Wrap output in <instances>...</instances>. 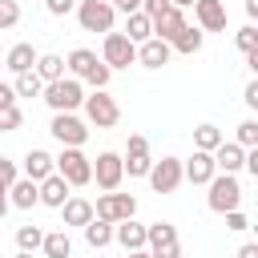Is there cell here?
I'll return each instance as SVG.
<instances>
[{
	"label": "cell",
	"mask_w": 258,
	"mask_h": 258,
	"mask_svg": "<svg viewBox=\"0 0 258 258\" xmlns=\"http://www.w3.org/2000/svg\"><path fill=\"white\" fill-rule=\"evenodd\" d=\"M206 185H210L206 206H210L214 214H230V210H238V206H242V181H238L234 173H214Z\"/></svg>",
	"instance_id": "obj_1"
},
{
	"label": "cell",
	"mask_w": 258,
	"mask_h": 258,
	"mask_svg": "<svg viewBox=\"0 0 258 258\" xmlns=\"http://www.w3.org/2000/svg\"><path fill=\"white\" fill-rule=\"evenodd\" d=\"M40 93H44V105H48L52 113H73V109L85 105V89H81L77 77H60V81L44 85Z\"/></svg>",
	"instance_id": "obj_2"
},
{
	"label": "cell",
	"mask_w": 258,
	"mask_h": 258,
	"mask_svg": "<svg viewBox=\"0 0 258 258\" xmlns=\"http://www.w3.org/2000/svg\"><path fill=\"white\" fill-rule=\"evenodd\" d=\"M52 173L64 177L69 185H89L93 181V157H85L81 149H60V157H52Z\"/></svg>",
	"instance_id": "obj_3"
},
{
	"label": "cell",
	"mask_w": 258,
	"mask_h": 258,
	"mask_svg": "<svg viewBox=\"0 0 258 258\" xmlns=\"http://www.w3.org/2000/svg\"><path fill=\"white\" fill-rule=\"evenodd\" d=\"M113 16L117 8L109 0H77V20L85 32H113Z\"/></svg>",
	"instance_id": "obj_4"
},
{
	"label": "cell",
	"mask_w": 258,
	"mask_h": 258,
	"mask_svg": "<svg viewBox=\"0 0 258 258\" xmlns=\"http://www.w3.org/2000/svg\"><path fill=\"white\" fill-rule=\"evenodd\" d=\"M85 117H89V125H97V129H113V125L121 121V105H117L105 89H93V97H85Z\"/></svg>",
	"instance_id": "obj_5"
},
{
	"label": "cell",
	"mask_w": 258,
	"mask_h": 258,
	"mask_svg": "<svg viewBox=\"0 0 258 258\" xmlns=\"http://www.w3.org/2000/svg\"><path fill=\"white\" fill-rule=\"evenodd\" d=\"M48 133H52L64 149H81V145L89 141V125H85L81 117H73V113H52Z\"/></svg>",
	"instance_id": "obj_6"
},
{
	"label": "cell",
	"mask_w": 258,
	"mask_h": 258,
	"mask_svg": "<svg viewBox=\"0 0 258 258\" xmlns=\"http://www.w3.org/2000/svg\"><path fill=\"white\" fill-rule=\"evenodd\" d=\"M137 214V198L133 194H101L97 198V206H93V218H101V222H125V218H133Z\"/></svg>",
	"instance_id": "obj_7"
},
{
	"label": "cell",
	"mask_w": 258,
	"mask_h": 258,
	"mask_svg": "<svg viewBox=\"0 0 258 258\" xmlns=\"http://www.w3.org/2000/svg\"><path fill=\"white\" fill-rule=\"evenodd\" d=\"M101 60H105L109 69H129V64H137V44H133L125 32H105Z\"/></svg>",
	"instance_id": "obj_8"
},
{
	"label": "cell",
	"mask_w": 258,
	"mask_h": 258,
	"mask_svg": "<svg viewBox=\"0 0 258 258\" xmlns=\"http://www.w3.org/2000/svg\"><path fill=\"white\" fill-rule=\"evenodd\" d=\"M121 177H125V165H121V153H113V149H105V153H97V161H93V181L105 189V194H113L117 185H121Z\"/></svg>",
	"instance_id": "obj_9"
},
{
	"label": "cell",
	"mask_w": 258,
	"mask_h": 258,
	"mask_svg": "<svg viewBox=\"0 0 258 258\" xmlns=\"http://www.w3.org/2000/svg\"><path fill=\"white\" fill-rule=\"evenodd\" d=\"M181 181H185V177H181V157H161V161H153V169H149L153 194H173Z\"/></svg>",
	"instance_id": "obj_10"
},
{
	"label": "cell",
	"mask_w": 258,
	"mask_h": 258,
	"mask_svg": "<svg viewBox=\"0 0 258 258\" xmlns=\"http://www.w3.org/2000/svg\"><path fill=\"white\" fill-rule=\"evenodd\" d=\"M69 189H73V185H69L64 177L48 173L44 181H36V202H40V206H48V210H60V206L69 202Z\"/></svg>",
	"instance_id": "obj_11"
},
{
	"label": "cell",
	"mask_w": 258,
	"mask_h": 258,
	"mask_svg": "<svg viewBox=\"0 0 258 258\" xmlns=\"http://www.w3.org/2000/svg\"><path fill=\"white\" fill-rule=\"evenodd\" d=\"M194 16L202 32H226V4L222 0H194Z\"/></svg>",
	"instance_id": "obj_12"
},
{
	"label": "cell",
	"mask_w": 258,
	"mask_h": 258,
	"mask_svg": "<svg viewBox=\"0 0 258 258\" xmlns=\"http://www.w3.org/2000/svg\"><path fill=\"white\" fill-rule=\"evenodd\" d=\"M214 173H218V169H214V157H210V153H202V149H194V157H189V161H181V177H185V181H194V185H206Z\"/></svg>",
	"instance_id": "obj_13"
},
{
	"label": "cell",
	"mask_w": 258,
	"mask_h": 258,
	"mask_svg": "<svg viewBox=\"0 0 258 258\" xmlns=\"http://www.w3.org/2000/svg\"><path fill=\"white\" fill-rule=\"evenodd\" d=\"M169 56H173V48L165 40H157V36L137 44V64H145V69H161V64H169Z\"/></svg>",
	"instance_id": "obj_14"
},
{
	"label": "cell",
	"mask_w": 258,
	"mask_h": 258,
	"mask_svg": "<svg viewBox=\"0 0 258 258\" xmlns=\"http://www.w3.org/2000/svg\"><path fill=\"white\" fill-rule=\"evenodd\" d=\"M210 157H214V169H218V173H238V169H242V161H246V149H242V145H234V141H222Z\"/></svg>",
	"instance_id": "obj_15"
},
{
	"label": "cell",
	"mask_w": 258,
	"mask_h": 258,
	"mask_svg": "<svg viewBox=\"0 0 258 258\" xmlns=\"http://www.w3.org/2000/svg\"><path fill=\"white\" fill-rule=\"evenodd\" d=\"M113 242H121V250H145V226L137 218H125L113 226Z\"/></svg>",
	"instance_id": "obj_16"
},
{
	"label": "cell",
	"mask_w": 258,
	"mask_h": 258,
	"mask_svg": "<svg viewBox=\"0 0 258 258\" xmlns=\"http://www.w3.org/2000/svg\"><path fill=\"white\" fill-rule=\"evenodd\" d=\"M149 24H153V36L169 44V40H173V36L185 28V16H181V8H165V12H161V16H153Z\"/></svg>",
	"instance_id": "obj_17"
},
{
	"label": "cell",
	"mask_w": 258,
	"mask_h": 258,
	"mask_svg": "<svg viewBox=\"0 0 258 258\" xmlns=\"http://www.w3.org/2000/svg\"><path fill=\"white\" fill-rule=\"evenodd\" d=\"M36 56H40V52H36L32 44H24V40H20V44H12V48L4 52V69H8V73H16V77H20V73H32Z\"/></svg>",
	"instance_id": "obj_18"
},
{
	"label": "cell",
	"mask_w": 258,
	"mask_h": 258,
	"mask_svg": "<svg viewBox=\"0 0 258 258\" xmlns=\"http://www.w3.org/2000/svg\"><path fill=\"white\" fill-rule=\"evenodd\" d=\"M60 218H64V226H89L93 222V202L81 198V194H69V202L60 206Z\"/></svg>",
	"instance_id": "obj_19"
},
{
	"label": "cell",
	"mask_w": 258,
	"mask_h": 258,
	"mask_svg": "<svg viewBox=\"0 0 258 258\" xmlns=\"http://www.w3.org/2000/svg\"><path fill=\"white\" fill-rule=\"evenodd\" d=\"M32 73L40 77V85L60 81V77H64V56H56V52H40V56H36V64H32Z\"/></svg>",
	"instance_id": "obj_20"
},
{
	"label": "cell",
	"mask_w": 258,
	"mask_h": 258,
	"mask_svg": "<svg viewBox=\"0 0 258 258\" xmlns=\"http://www.w3.org/2000/svg\"><path fill=\"white\" fill-rule=\"evenodd\" d=\"M48 173H52V153L28 149V153H24V177H28V181H44Z\"/></svg>",
	"instance_id": "obj_21"
},
{
	"label": "cell",
	"mask_w": 258,
	"mask_h": 258,
	"mask_svg": "<svg viewBox=\"0 0 258 258\" xmlns=\"http://www.w3.org/2000/svg\"><path fill=\"white\" fill-rule=\"evenodd\" d=\"M8 206H16V210H32V206H36V181L16 177V181L8 185Z\"/></svg>",
	"instance_id": "obj_22"
},
{
	"label": "cell",
	"mask_w": 258,
	"mask_h": 258,
	"mask_svg": "<svg viewBox=\"0 0 258 258\" xmlns=\"http://www.w3.org/2000/svg\"><path fill=\"white\" fill-rule=\"evenodd\" d=\"M169 242H177V226H173V222H153V226H145V250H157V246H169Z\"/></svg>",
	"instance_id": "obj_23"
},
{
	"label": "cell",
	"mask_w": 258,
	"mask_h": 258,
	"mask_svg": "<svg viewBox=\"0 0 258 258\" xmlns=\"http://www.w3.org/2000/svg\"><path fill=\"white\" fill-rule=\"evenodd\" d=\"M125 36H129L133 44H145V40L153 36V24H149V16H145V12H129V16H125Z\"/></svg>",
	"instance_id": "obj_24"
},
{
	"label": "cell",
	"mask_w": 258,
	"mask_h": 258,
	"mask_svg": "<svg viewBox=\"0 0 258 258\" xmlns=\"http://www.w3.org/2000/svg\"><path fill=\"white\" fill-rule=\"evenodd\" d=\"M202 36H206L202 28H189V24H185V28L169 40V48H173V52H181V56H194V52L202 48Z\"/></svg>",
	"instance_id": "obj_25"
},
{
	"label": "cell",
	"mask_w": 258,
	"mask_h": 258,
	"mask_svg": "<svg viewBox=\"0 0 258 258\" xmlns=\"http://www.w3.org/2000/svg\"><path fill=\"white\" fill-rule=\"evenodd\" d=\"M97 60H101V56H97L93 48H73V52L64 56V69H69V73H73V77L81 81V77H85V73H89V69L97 64Z\"/></svg>",
	"instance_id": "obj_26"
},
{
	"label": "cell",
	"mask_w": 258,
	"mask_h": 258,
	"mask_svg": "<svg viewBox=\"0 0 258 258\" xmlns=\"http://www.w3.org/2000/svg\"><path fill=\"white\" fill-rule=\"evenodd\" d=\"M85 230V242L93 246V250H105L109 242H113V222H101V218H93L89 226H81Z\"/></svg>",
	"instance_id": "obj_27"
},
{
	"label": "cell",
	"mask_w": 258,
	"mask_h": 258,
	"mask_svg": "<svg viewBox=\"0 0 258 258\" xmlns=\"http://www.w3.org/2000/svg\"><path fill=\"white\" fill-rule=\"evenodd\" d=\"M222 141H226V137H222V129H218V125H210V121L194 129V149H202V153H214Z\"/></svg>",
	"instance_id": "obj_28"
},
{
	"label": "cell",
	"mask_w": 258,
	"mask_h": 258,
	"mask_svg": "<svg viewBox=\"0 0 258 258\" xmlns=\"http://www.w3.org/2000/svg\"><path fill=\"white\" fill-rule=\"evenodd\" d=\"M40 250H44V258H69V254H73V238H69L64 230H56V234H44Z\"/></svg>",
	"instance_id": "obj_29"
},
{
	"label": "cell",
	"mask_w": 258,
	"mask_h": 258,
	"mask_svg": "<svg viewBox=\"0 0 258 258\" xmlns=\"http://www.w3.org/2000/svg\"><path fill=\"white\" fill-rule=\"evenodd\" d=\"M40 242H44V230H40V226H20V230H16V246H20L24 254H36Z\"/></svg>",
	"instance_id": "obj_30"
},
{
	"label": "cell",
	"mask_w": 258,
	"mask_h": 258,
	"mask_svg": "<svg viewBox=\"0 0 258 258\" xmlns=\"http://www.w3.org/2000/svg\"><path fill=\"white\" fill-rule=\"evenodd\" d=\"M121 165H125V173H129V177H149L153 157H149V153H129V157H121Z\"/></svg>",
	"instance_id": "obj_31"
},
{
	"label": "cell",
	"mask_w": 258,
	"mask_h": 258,
	"mask_svg": "<svg viewBox=\"0 0 258 258\" xmlns=\"http://www.w3.org/2000/svg\"><path fill=\"white\" fill-rule=\"evenodd\" d=\"M40 89H44V85H40L36 73H20V77L12 81V93H16V97H36Z\"/></svg>",
	"instance_id": "obj_32"
},
{
	"label": "cell",
	"mask_w": 258,
	"mask_h": 258,
	"mask_svg": "<svg viewBox=\"0 0 258 258\" xmlns=\"http://www.w3.org/2000/svg\"><path fill=\"white\" fill-rule=\"evenodd\" d=\"M234 145H242V149H258V121L254 117H246L242 125H238V141Z\"/></svg>",
	"instance_id": "obj_33"
},
{
	"label": "cell",
	"mask_w": 258,
	"mask_h": 258,
	"mask_svg": "<svg viewBox=\"0 0 258 258\" xmlns=\"http://www.w3.org/2000/svg\"><path fill=\"white\" fill-rule=\"evenodd\" d=\"M109 77H113V69H109L105 60H97V64H93V69H89V73H85L81 81H89L93 89H105V85H109Z\"/></svg>",
	"instance_id": "obj_34"
},
{
	"label": "cell",
	"mask_w": 258,
	"mask_h": 258,
	"mask_svg": "<svg viewBox=\"0 0 258 258\" xmlns=\"http://www.w3.org/2000/svg\"><path fill=\"white\" fill-rule=\"evenodd\" d=\"M20 24V4L16 0H4L0 4V28H16Z\"/></svg>",
	"instance_id": "obj_35"
},
{
	"label": "cell",
	"mask_w": 258,
	"mask_h": 258,
	"mask_svg": "<svg viewBox=\"0 0 258 258\" xmlns=\"http://www.w3.org/2000/svg\"><path fill=\"white\" fill-rule=\"evenodd\" d=\"M234 44H238L242 52H254V48H258V32H254V24H246V28H238V36H234Z\"/></svg>",
	"instance_id": "obj_36"
},
{
	"label": "cell",
	"mask_w": 258,
	"mask_h": 258,
	"mask_svg": "<svg viewBox=\"0 0 258 258\" xmlns=\"http://www.w3.org/2000/svg\"><path fill=\"white\" fill-rule=\"evenodd\" d=\"M0 125H4V133H12V129H20V125H24V113L12 105V109H4V113H0Z\"/></svg>",
	"instance_id": "obj_37"
},
{
	"label": "cell",
	"mask_w": 258,
	"mask_h": 258,
	"mask_svg": "<svg viewBox=\"0 0 258 258\" xmlns=\"http://www.w3.org/2000/svg\"><path fill=\"white\" fill-rule=\"evenodd\" d=\"M20 177V169H16V161H8V157H0V189H8L12 181Z\"/></svg>",
	"instance_id": "obj_38"
},
{
	"label": "cell",
	"mask_w": 258,
	"mask_h": 258,
	"mask_svg": "<svg viewBox=\"0 0 258 258\" xmlns=\"http://www.w3.org/2000/svg\"><path fill=\"white\" fill-rule=\"evenodd\" d=\"M44 8H48V16H69L77 8V0H44Z\"/></svg>",
	"instance_id": "obj_39"
},
{
	"label": "cell",
	"mask_w": 258,
	"mask_h": 258,
	"mask_svg": "<svg viewBox=\"0 0 258 258\" xmlns=\"http://www.w3.org/2000/svg\"><path fill=\"white\" fill-rule=\"evenodd\" d=\"M226 230H234V234H238V230H250L246 214H242V210H230V214H226Z\"/></svg>",
	"instance_id": "obj_40"
},
{
	"label": "cell",
	"mask_w": 258,
	"mask_h": 258,
	"mask_svg": "<svg viewBox=\"0 0 258 258\" xmlns=\"http://www.w3.org/2000/svg\"><path fill=\"white\" fill-rule=\"evenodd\" d=\"M165 8H169V0H141V12H145L149 20H153V16H161Z\"/></svg>",
	"instance_id": "obj_41"
},
{
	"label": "cell",
	"mask_w": 258,
	"mask_h": 258,
	"mask_svg": "<svg viewBox=\"0 0 258 258\" xmlns=\"http://www.w3.org/2000/svg\"><path fill=\"white\" fill-rule=\"evenodd\" d=\"M149 258H181V242H169V246H157V250H149Z\"/></svg>",
	"instance_id": "obj_42"
},
{
	"label": "cell",
	"mask_w": 258,
	"mask_h": 258,
	"mask_svg": "<svg viewBox=\"0 0 258 258\" xmlns=\"http://www.w3.org/2000/svg\"><path fill=\"white\" fill-rule=\"evenodd\" d=\"M129 153H149V141H145L141 133H133V137H129V145H125V157H129Z\"/></svg>",
	"instance_id": "obj_43"
},
{
	"label": "cell",
	"mask_w": 258,
	"mask_h": 258,
	"mask_svg": "<svg viewBox=\"0 0 258 258\" xmlns=\"http://www.w3.org/2000/svg\"><path fill=\"white\" fill-rule=\"evenodd\" d=\"M12 105H16V93H12V85H4V81H0V113H4V109H12Z\"/></svg>",
	"instance_id": "obj_44"
},
{
	"label": "cell",
	"mask_w": 258,
	"mask_h": 258,
	"mask_svg": "<svg viewBox=\"0 0 258 258\" xmlns=\"http://www.w3.org/2000/svg\"><path fill=\"white\" fill-rule=\"evenodd\" d=\"M242 101H246L250 109H258V81H250V85L242 89Z\"/></svg>",
	"instance_id": "obj_45"
},
{
	"label": "cell",
	"mask_w": 258,
	"mask_h": 258,
	"mask_svg": "<svg viewBox=\"0 0 258 258\" xmlns=\"http://www.w3.org/2000/svg\"><path fill=\"white\" fill-rule=\"evenodd\" d=\"M109 4H113V8H121L125 16H129V12H141V0H109Z\"/></svg>",
	"instance_id": "obj_46"
},
{
	"label": "cell",
	"mask_w": 258,
	"mask_h": 258,
	"mask_svg": "<svg viewBox=\"0 0 258 258\" xmlns=\"http://www.w3.org/2000/svg\"><path fill=\"white\" fill-rule=\"evenodd\" d=\"M234 258H258V242H246V246H238V254Z\"/></svg>",
	"instance_id": "obj_47"
},
{
	"label": "cell",
	"mask_w": 258,
	"mask_h": 258,
	"mask_svg": "<svg viewBox=\"0 0 258 258\" xmlns=\"http://www.w3.org/2000/svg\"><path fill=\"white\" fill-rule=\"evenodd\" d=\"M246 16H250V20H258V0H246Z\"/></svg>",
	"instance_id": "obj_48"
},
{
	"label": "cell",
	"mask_w": 258,
	"mask_h": 258,
	"mask_svg": "<svg viewBox=\"0 0 258 258\" xmlns=\"http://www.w3.org/2000/svg\"><path fill=\"white\" fill-rule=\"evenodd\" d=\"M8 214V189H0V218Z\"/></svg>",
	"instance_id": "obj_49"
},
{
	"label": "cell",
	"mask_w": 258,
	"mask_h": 258,
	"mask_svg": "<svg viewBox=\"0 0 258 258\" xmlns=\"http://www.w3.org/2000/svg\"><path fill=\"white\" fill-rule=\"evenodd\" d=\"M169 8H194V0H169Z\"/></svg>",
	"instance_id": "obj_50"
},
{
	"label": "cell",
	"mask_w": 258,
	"mask_h": 258,
	"mask_svg": "<svg viewBox=\"0 0 258 258\" xmlns=\"http://www.w3.org/2000/svg\"><path fill=\"white\" fill-rule=\"evenodd\" d=\"M125 258H149V250H125Z\"/></svg>",
	"instance_id": "obj_51"
},
{
	"label": "cell",
	"mask_w": 258,
	"mask_h": 258,
	"mask_svg": "<svg viewBox=\"0 0 258 258\" xmlns=\"http://www.w3.org/2000/svg\"><path fill=\"white\" fill-rule=\"evenodd\" d=\"M16 258H32V254H24V250H20V254H16Z\"/></svg>",
	"instance_id": "obj_52"
},
{
	"label": "cell",
	"mask_w": 258,
	"mask_h": 258,
	"mask_svg": "<svg viewBox=\"0 0 258 258\" xmlns=\"http://www.w3.org/2000/svg\"><path fill=\"white\" fill-rule=\"evenodd\" d=\"M0 133H4V125H0Z\"/></svg>",
	"instance_id": "obj_53"
},
{
	"label": "cell",
	"mask_w": 258,
	"mask_h": 258,
	"mask_svg": "<svg viewBox=\"0 0 258 258\" xmlns=\"http://www.w3.org/2000/svg\"><path fill=\"white\" fill-rule=\"evenodd\" d=\"M0 64H4V56H0Z\"/></svg>",
	"instance_id": "obj_54"
},
{
	"label": "cell",
	"mask_w": 258,
	"mask_h": 258,
	"mask_svg": "<svg viewBox=\"0 0 258 258\" xmlns=\"http://www.w3.org/2000/svg\"><path fill=\"white\" fill-rule=\"evenodd\" d=\"M0 4H4V0H0Z\"/></svg>",
	"instance_id": "obj_55"
}]
</instances>
